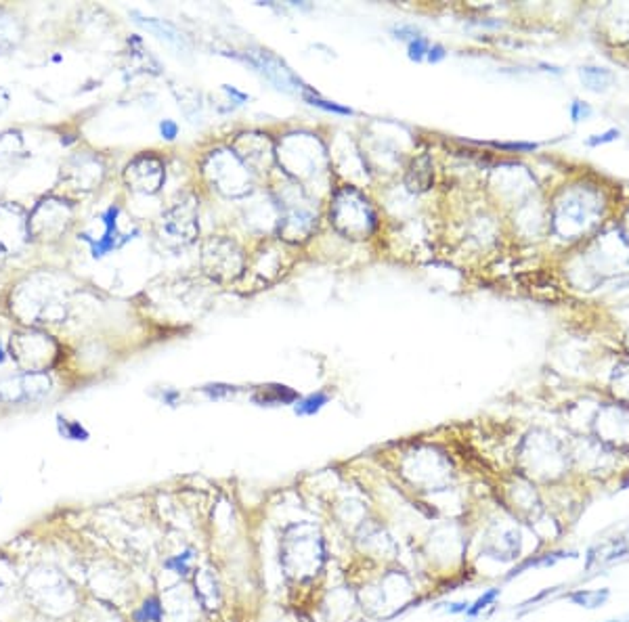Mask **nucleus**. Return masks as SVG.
<instances>
[{
  "label": "nucleus",
  "mask_w": 629,
  "mask_h": 622,
  "mask_svg": "<svg viewBox=\"0 0 629 622\" xmlns=\"http://www.w3.org/2000/svg\"><path fill=\"white\" fill-rule=\"evenodd\" d=\"M304 101L311 103L313 107H319V110L328 111V113H336V115H353V113H355L350 107L338 105V103H333V101H326V99H321L317 93H311V90L304 93Z\"/></svg>",
  "instance_id": "26"
},
{
  "label": "nucleus",
  "mask_w": 629,
  "mask_h": 622,
  "mask_svg": "<svg viewBox=\"0 0 629 622\" xmlns=\"http://www.w3.org/2000/svg\"><path fill=\"white\" fill-rule=\"evenodd\" d=\"M445 57H447L445 46H441V44H432L430 51H428V57H426V59H428L430 63H439V61H443Z\"/></svg>",
  "instance_id": "35"
},
{
  "label": "nucleus",
  "mask_w": 629,
  "mask_h": 622,
  "mask_svg": "<svg viewBox=\"0 0 629 622\" xmlns=\"http://www.w3.org/2000/svg\"><path fill=\"white\" fill-rule=\"evenodd\" d=\"M491 147H495V149H508V151H535L537 149V143H499V141H493V143H489Z\"/></svg>",
  "instance_id": "32"
},
{
  "label": "nucleus",
  "mask_w": 629,
  "mask_h": 622,
  "mask_svg": "<svg viewBox=\"0 0 629 622\" xmlns=\"http://www.w3.org/2000/svg\"><path fill=\"white\" fill-rule=\"evenodd\" d=\"M51 390V379L46 373H21L0 381L2 403H28L38 401Z\"/></svg>",
  "instance_id": "9"
},
{
  "label": "nucleus",
  "mask_w": 629,
  "mask_h": 622,
  "mask_svg": "<svg viewBox=\"0 0 629 622\" xmlns=\"http://www.w3.org/2000/svg\"><path fill=\"white\" fill-rule=\"evenodd\" d=\"M179 399H181V394H179L177 390H164V392H162V403L164 404L175 406V404L179 403Z\"/></svg>",
  "instance_id": "36"
},
{
  "label": "nucleus",
  "mask_w": 629,
  "mask_h": 622,
  "mask_svg": "<svg viewBox=\"0 0 629 622\" xmlns=\"http://www.w3.org/2000/svg\"><path fill=\"white\" fill-rule=\"evenodd\" d=\"M520 534L519 530H504L499 537L489 539V543L482 547V555L493 557L495 562H512L519 557Z\"/></svg>",
  "instance_id": "13"
},
{
  "label": "nucleus",
  "mask_w": 629,
  "mask_h": 622,
  "mask_svg": "<svg viewBox=\"0 0 629 622\" xmlns=\"http://www.w3.org/2000/svg\"><path fill=\"white\" fill-rule=\"evenodd\" d=\"M592 115V107L583 101H573L571 103V120L573 122H581V120H588Z\"/></svg>",
  "instance_id": "31"
},
{
  "label": "nucleus",
  "mask_w": 629,
  "mask_h": 622,
  "mask_svg": "<svg viewBox=\"0 0 629 622\" xmlns=\"http://www.w3.org/2000/svg\"><path fill=\"white\" fill-rule=\"evenodd\" d=\"M9 101H11V97H9V93L0 86V113L9 107Z\"/></svg>",
  "instance_id": "37"
},
{
  "label": "nucleus",
  "mask_w": 629,
  "mask_h": 622,
  "mask_svg": "<svg viewBox=\"0 0 629 622\" xmlns=\"http://www.w3.org/2000/svg\"><path fill=\"white\" fill-rule=\"evenodd\" d=\"M428 51H430V42L424 36L413 38L409 42V59L411 61H424L428 57Z\"/></svg>",
  "instance_id": "29"
},
{
  "label": "nucleus",
  "mask_w": 629,
  "mask_h": 622,
  "mask_svg": "<svg viewBox=\"0 0 629 622\" xmlns=\"http://www.w3.org/2000/svg\"><path fill=\"white\" fill-rule=\"evenodd\" d=\"M160 132H162V137H164L166 141H175V139L179 137V126H177V122H172V120H164V122L160 124Z\"/></svg>",
  "instance_id": "33"
},
{
  "label": "nucleus",
  "mask_w": 629,
  "mask_h": 622,
  "mask_svg": "<svg viewBox=\"0 0 629 622\" xmlns=\"http://www.w3.org/2000/svg\"><path fill=\"white\" fill-rule=\"evenodd\" d=\"M124 179L126 184L137 191V193H145V195H153L162 189L164 179H166V170H164V162L151 153H143L137 155L124 170Z\"/></svg>",
  "instance_id": "8"
},
{
  "label": "nucleus",
  "mask_w": 629,
  "mask_h": 622,
  "mask_svg": "<svg viewBox=\"0 0 629 622\" xmlns=\"http://www.w3.org/2000/svg\"><path fill=\"white\" fill-rule=\"evenodd\" d=\"M566 557H577V555H575V553H564V551H560V553H546V555H535V557L522 562L519 568H514V572L508 576V581L514 579V576H519V574H522V572L529 570V568H546V566H554L556 562L566 559Z\"/></svg>",
  "instance_id": "21"
},
{
  "label": "nucleus",
  "mask_w": 629,
  "mask_h": 622,
  "mask_svg": "<svg viewBox=\"0 0 629 622\" xmlns=\"http://www.w3.org/2000/svg\"><path fill=\"white\" fill-rule=\"evenodd\" d=\"M57 428H59V434L63 436V438L68 440H88L90 438V434H88V430L80 423V421H70V419H63L61 415L57 417Z\"/></svg>",
  "instance_id": "24"
},
{
  "label": "nucleus",
  "mask_w": 629,
  "mask_h": 622,
  "mask_svg": "<svg viewBox=\"0 0 629 622\" xmlns=\"http://www.w3.org/2000/svg\"><path fill=\"white\" fill-rule=\"evenodd\" d=\"M610 622H619V621H610Z\"/></svg>",
  "instance_id": "39"
},
{
  "label": "nucleus",
  "mask_w": 629,
  "mask_h": 622,
  "mask_svg": "<svg viewBox=\"0 0 629 622\" xmlns=\"http://www.w3.org/2000/svg\"><path fill=\"white\" fill-rule=\"evenodd\" d=\"M432 183V170H430V162L426 159L424 164V157L413 162L411 170L407 174V184L411 191H426Z\"/></svg>",
  "instance_id": "18"
},
{
  "label": "nucleus",
  "mask_w": 629,
  "mask_h": 622,
  "mask_svg": "<svg viewBox=\"0 0 629 622\" xmlns=\"http://www.w3.org/2000/svg\"><path fill=\"white\" fill-rule=\"evenodd\" d=\"M193 553H195L193 549H185L181 551V553H177V555H172V557H168V559L164 562V568H168L170 572H175V574H179V576H187L189 570H191Z\"/></svg>",
  "instance_id": "25"
},
{
  "label": "nucleus",
  "mask_w": 629,
  "mask_h": 622,
  "mask_svg": "<svg viewBox=\"0 0 629 622\" xmlns=\"http://www.w3.org/2000/svg\"><path fill=\"white\" fill-rule=\"evenodd\" d=\"M252 403H256L259 406H277V404H292L298 403V392L288 388V386H266L259 390L254 396H252Z\"/></svg>",
  "instance_id": "16"
},
{
  "label": "nucleus",
  "mask_w": 629,
  "mask_h": 622,
  "mask_svg": "<svg viewBox=\"0 0 629 622\" xmlns=\"http://www.w3.org/2000/svg\"><path fill=\"white\" fill-rule=\"evenodd\" d=\"M499 595H501V591H499V589H495V586H493V589H487V591L482 593L477 601H472V603H470V608H468L466 616H470V618H472V616H479L482 610H487L491 603H495V599H497Z\"/></svg>",
  "instance_id": "27"
},
{
  "label": "nucleus",
  "mask_w": 629,
  "mask_h": 622,
  "mask_svg": "<svg viewBox=\"0 0 629 622\" xmlns=\"http://www.w3.org/2000/svg\"><path fill=\"white\" fill-rule=\"evenodd\" d=\"M26 155L24 137L17 130H4L0 132V172L9 170L11 166H17Z\"/></svg>",
  "instance_id": "14"
},
{
  "label": "nucleus",
  "mask_w": 629,
  "mask_h": 622,
  "mask_svg": "<svg viewBox=\"0 0 629 622\" xmlns=\"http://www.w3.org/2000/svg\"><path fill=\"white\" fill-rule=\"evenodd\" d=\"M197 231V206L193 197H185L183 201L175 204L157 220V237L170 250H183L193 243Z\"/></svg>",
  "instance_id": "4"
},
{
  "label": "nucleus",
  "mask_w": 629,
  "mask_h": 622,
  "mask_svg": "<svg viewBox=\"0 0 629 622\" xmlns=\"http://www.w3.org/2000/svg\"><path fill=\"white\" fill-rule=\"evenodd\" d=\"M202 392H204L210 401H222V399H231V396H235L237 388H235V386H227V384H210V386H204Z\"/></svg>",
  "instance_id": "28"
},
{
  "label": "nucleus",
  "mask_w": 629,
  "mask_h": 622,
  "mask_svg": "<svg viewBox=\"0 0 629 622\" xmlns=\"http://www.w3.org/2000/svg\"><path fill=\"white\" fill-rule=\"evenodd\" d=\"M162 616H164V606L160 601V597L151 595L147 597L141 608L132 614L135 622H162Z\"/></svg>",
  "instance_id": "23"
},
{
  "label": "nucleus",
  "mask_w": 629,
  "mask_h": 622,
  "mask_svg": "<svg viewBox=\"0 0 629 622\" xmlns=\"http://www.w3.org/2000/svg\"><path fill=\"white\" fill-rule=\"evenodd\" d=\"M0 501H2V497H0Z\"/></svg>",
  "instance_id": "40"
},
{
  "label": "nucleus",
  "mask_w": 629,
  "mask_h": 622,
  "mask_svg": "<svg viewBox=\"0 0 629 622\" xmlns=\"http://www.w3.org/2000/svg\"><path fill=\"white\" fill-rule=\"evenodd\" d=\"M468 608H470V601H449L441 606L445 614H466Z\"/></svg>",
  "instance_id": "34"
},
{
  "label": "nucleus",
  "mask_w": 629,
  "mask_h": 622,
  "mask_svg": "<svg viewBox=\"0 0 629 622\" xmlns=\"http://www.w3.org/2000/svg\"><path fill=\"white\" fill-rule=\"evenodd\" d=\"M468 622H472V621H468Z\"/></svg>",
  "instance_id": "41"
},
{
  "label": "nucleus",
  "mask_w": 629,
  "mask_h": 622,
  "mask_svg": "<svg viewBox=\"0 0 629 622\" xmlns=\"http://www.w3.org/2000/svg\"><path fill=\"white\" fill-rule=\"evenodd\" d=\"M118 214H120V208L118 206H111L110 210L101 216V224H103V233L99 237H93V239H84L90 243V252L95 258L105 256L110 254L111 250H118L120 246H124L128 241V237H122L120 231H118Z\"/></svg>",
  "instance_id": "11"
},
{
  "label": "nucleus",
  "mask_w": 629,
  "mask_h": 622,
  "mask_svg": "<svg viewBox=\"0 0 629 622\" xmlns=\"http://www.w3.org/2000/svg\"><path fill=\"white\" fill-rule=\"evenodd\" d=\"M281 555H284V566L290 574L306 579L321 568L326 551H323V543L319 537H315V534L304 537L298 532L296 537L286 539Z\"/></svg>",
  "instance_id": "6"
},
{
  "label": "nucleus",
  "mask_w": 629,
  "mask_h": 622,
  "mask_svg": "<svg viewBox=\"0 0 629 622\" xmlns=\"http://www.w3.org/2000/svg\"><path fill=\"white\" fill-rule=\"evenodd\" d=\"M333 224L348 237H368L375 224V214L371 210L370 201L353 191L344 189L333 199Z\"/></svg>",
  "instance_id": "5"
},
{
  "label": "nucleus",
  "mask_w": 629,
  "mask_h": 622,
  "mask_svg": "<svg viewBox=\"0 0 629 622\" xmlns=\"http://www.w3.org/2000/svg\"><path fill=\"white\" fill-rule=\"evenodd\" d=\"M9 354L24 373H44L59 354L57 342L40 330H19L11 333Z\"/></svg>",
  "instance_id": "2"
},
{
  "label": "nucleus",
  "mask_w": 629,
  "mask_h": 622,
  "mask_svg": "<svg viewBox=\"0 0 629 622\" xmlns=\"http://www.w3.org/2000/svg\"><path fill=\"white\" fill-rule=\"evenodd\" d=\"M21 40H24V23L15 15L0 9V53L13 51Z\"/></svg>",
  "instance_id": "15"
},
{
  "label": "nucleus",
  "mask_w": 629,
  "mask_h": 622,
  "mask_svg": "<svg viewBox=\"0 0 629 622\" xmlns=\"http://www.w3.org/2000/svg\"><path fill=\"white\" fill-rule=\"evenodd\" d=\"M579 73H581L583 84L593 93H600V90L608 88V84H613V80H615L613 72H608L604 68H583Z\"/></svg>",
  "instance_id": "20"
},
{
  "label": "nucleus",
  "mask_w": 629,
  "mask_h": 622,
  "mask_svg": "<svg viewBox=\"0 0 629 622\" xmlns=\"http://www.w3.org/2000/svg\"><path fill=\"white\" fill-rule=\"evenodd\" d=\"M224 243L227 241H210L208 243V248H206V252H204V264H206V268H208V273L210 275H214V277H219L222 279V262H224V268H227V275L229 277H233L235 273H239V252H237V248L235 246H231L229 248V252H227V256H222L224 254Z\"/></svg>",
  "instance_id": "12"
},
{
  "label": "nucleus",
  "mask_w": 629,
  "mask_h": 622,
  "mask_svg": "<svg viewBox=\"0 0 629 622\" xmlns=\"http://www.w3.org/2000/svg\"><path fill=\"white\" fill-rule=\"evenodd\" d=\"M4 359H6V352H4V348L0 346V365L4 363Z\"/></svg>",
  "instance_id": "38"
},
{
  "label": "nucleus",
  "mask_w": 629,
  "mask_h": 622,
  "mask_svg": "<svg viewBox=\"0 0 629 622\" xmlns=\"http://www.w3.org/2000/svg\"><path fill=\"white\" fill-rule=\"evenodd\" d=\"M61 179L78 191H90L103 179V164L97 155L78 153L61 166Z\"/></svg>",
  "instance_id": "10"
},
{
  "label": "nucleus",
  "mask_w": 629,
  "mask_h": 622,
  "mask_svg": "<svg viewBox=\"0 0 629 622\" xmlns=\"http://www.w3.org/2000/svg\"><path fill=\"white\" fill-rule=\"evenodd\" d=\"M328 403H330V394L319 390V392H313L304 399H298V403L294 404V413L298 417H311V415H317Z\"/></svg>",
  "instance_id": "19"
},
{
  "label": "nucleus",
  "mask_w": 629,
  "mask_h": 622,
  "mask_svg": "<svg viewBox=\"0 0 629 622\" xmlns=\"http://www.w3.org/2000/svg\"><path fill=\"white\" fill-rule=\"evenodd\" d=\"M11 310L30 325L59 323L66 317V297L46 273H38L17 285L11 295Z\"/></svg>",
  "instance_id": "1"
},
{
  "label": "nucleus",
  "mask_w": 629,
  "mask_h": 622,
  "mask_svg": "<svg viewBox=\"0 0 629 622\" xmlns=\"http://www.w3.org/2000/svg\"><path fill=\"white\" fill-rule=\"evenodd\" d=\"M619 137H621V132H619L617 128H610V130H606V132H602V135H593V137H590L586 143H588V147L606 145V143H613V141H617Z\"/></svg>",
  "instance_id": "30"
},
{
  "label": "nucleus",
  "mask_w": 629,
  "mask_h": 622,
  "mask_svg": "<svg viewBox=\"0 0 629 622\" xmlns=\"http://www.w3.org/2000/svg\"><path fill=\"white\" fill-rule=\"evenodd\" d=\"M610 597V591L608 589H581V591H575L571 593L566 599L575 606H581V608H588V610H596V608H602Z\"/></svg>",
  "instance_id": "17"
},
{
  "label": "nucleus",
  "mask_w": 629,
  "mask_h": 622,
  "mask_svg": "<svg viewBox=\"0 0 629 622\" xmlns=\"http://www.w3.org/2000/svg\"><path fill=\"white\" fill-rule=\"evenodd\" d=\"M30 241L28 214L19 204H0V254L17 256Z\"/></svg>",
  "instance_id": "7"
},
{
  "label": "nucleus",
  "mask_w": 629,
  "mask_h": 622,
  "mask_svg": "<svg viewBox=\"0 0 629 622\" xmlns=\"http://www.w3.org/2000/svg\"><path fill=\"white\" fill-rule=\"evenodd\" d=\"M139 23H143L145 28H147L149 32H153V34H157V38H166L168 42H172V44H179V46H185V38L181 36L170 23H164V21H157V19H145V17H141L139 19Z\"/></svg>",
  "instance_id": "22"
},
{
  "label": "nucleus",
  "mask_w": 629,
  "mask_h": 622,
  "mask_svg": "<svg viewBox=\"0 0 629 622\" xmlns=\"http://www.w3.org/2000/svg\"><path fill=\"white\" fill-rule=\"evenodd\" d=\"M74 218V208L70 201L48 195L40 199L34 210L28 214V228H30V239L34 241H57L59 237L66 235Z\"/></svg>",
  "instance_id": "3"
}]
</instances>
